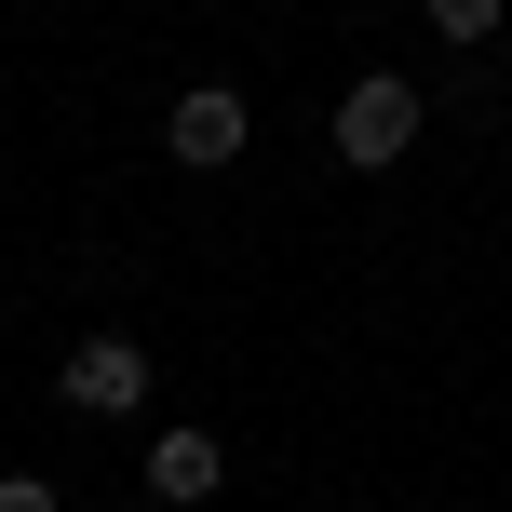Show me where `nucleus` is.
I'll list each match as a JSON object with an SVG mask.
<instances>
[{
  "label": "nucleus",
  "instance_id": "obj_1",
  "mask_svg": "<svg viewBox=\"0 0 512 512\" xmlns=\"http://www.w3.org/2000/svg\"><path fill=\"white\" fill-rule=\"evenodd\" d=\"M418 122H432V108H418V81L364 68L351 95H337V162H351V176H391V162L418 149Z\"/></svg>",
  "mask_w": 512,
  "mask_h": 512
},
{
  "label": "nucleus",
  "instance_id": "obj_2",
  "mask_svg": "<svg viewBox=\"0 0 512 512\" xmlns=\"http://www.w3.org/2000/svg\"><path fill=\"white\" fill-rule=\"evenodd\" d=\"M243 135H256V108L230 95V81H189V95L162 108V149H176L189 176H230V162H243Z\"/></svg>",
  "mask_w": 512,
  "mask_h": 512
},
{
  "label": "nucleus",
  "instance_id": "obj_3",
  "mask_svg": "<svg viewBox=\"0 0 512 512\" xmlns=\"http://www.w3.org/2000/svg\"><path fill=\"white\" fill-rule=\"evenodd\" d=\"M54 405H81V418H135V405H149V351H135V337H81V351L54 364Z\"/></svg>",
  "mask_w": 512,
  "mask_h": 512
},
{
  "label": "nucleus",
  "instance_id": "obj_4",
  "mask_svg": "<svg viewBox=\"0 0 512 512\" xmlns=\"http://www.w3.org/2000/svg\"><path fill=\"white\" fill-rule=\"evenodd\" d=\"M216 486H230V445H216V432H149V499L162 512H189Z\"/></svg>",
  "mask_w": 512,
  "mask_h": 512
},
{
  "label": "nucleus",
  "instance_id": "obj_5",
  "mask_svg": "<svg viewBox=\"0 0 512 512\" xmlns=\"http://www.w3.org/2000/svg\"><path fill=\"white\" fill-rule=\"evenodd\" d=\"M432 27L445 41H499V0H432Z\"/></svg>",
  "mask_w": 512,
  "mask_h": 512
},
{
  "label": "nucleus",
  "instance_id": "obj_6",
  "mask_svg": "<svg viewBox=\"0 0 512 512\" xmlns=\"http://www.w3.org/2000/svg\"><path fill=\"white\" fill-rule=\"evenodd\" d=\"M0 512H68V499H54L41 472H0Z\"/></svg>",
  "mask_w": 512,
  "mask_h": 512
}]
</instances>
